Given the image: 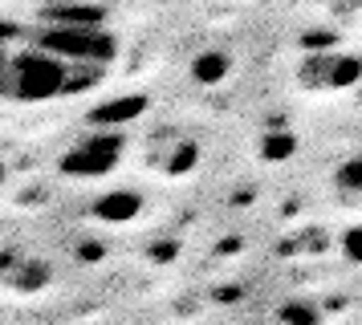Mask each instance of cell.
Wrapping results in <instances>:
<instances>
[{"label":"cell","mask_w":362,"mask_h":325,"mask_svg":"<svg viewBox=\"0 0 362 325\" xmlns=\"http://www.w3.org/2000/svg\"><path fill=\"white\" fill-rule=\"evenodd\" d=\"M69 73L74 65H66L62 57H53L45 49H25V53H13V61L0 78V98L8 102H53V98L69 94Z\"/></svg>","instance_id":"obj_1"},{"label":"cell","mask_w":362,"mask_h":325,"mask_svg":"<svg viewBox=\"0 0 362 325\" xmlns=\"http://www.w3.org/2000/svg\"><path fill=\"white\" fill-rule=\"evenodd\" d=\"M37 49L62 57L66 65H98V69H106L118 57V37L110 29H57V25H45L37 32Z\"/></svg>","instance_id":"obj_2"},{"label":"cell","mask_w":362,"mask_h":325,"mask_svg":"<svg viewBox=\"0 0 362 325\" xmlns=\"http://www.w3.org/2000/svg\"><path fill=\"white\" fill-rule=\"evenodd\" d=\"M118 162H122V134L115 130H98V134H86L62 155V175L69 179H98L110 175Z\"/></svg>","instance_id":"obj_3"},{"label":"cell","mask_w":362,"mask_h":325,"mask_svg":"<svg viewBox=\"0 0 362 325\" xmlns=\"http://www.w3.org/2000/svg\"><path fill=\"white\" fill-rule=\"evenodd\" d=\"M297 81L305 90H354L362 85V57L338 49H313L297 65Z\"/></svg>","instance_id":"obj_4"},{"label":"cell","mask_w":362,"mask_h":325,"mask_svg":"<svg viewBox=\"0 0 362 325\" xmlns=\"http://www.w3.org/2000/svg\"><path fill=\"white\" fill-rule=\"evenodd\" d=\"M41 20L45 25H57V29H106V4H62V8H41Z\"/></svg>","instance_id":"obj_5"},{"label":"cell","mask_w":362,"mask_h":325,"mask_svg":"<svg viewBox=\"0 0 362 325\" xmlns=\"http://www.w3.org/2000/svg\"><path fill=\"white\" fill-rule=\"evenodd\" d=\"M143 110H147V98H143V94H127V98H115V102H102V106H94V110H90V122H94V126L115 130V126L134 122Z\"/></svg>","instance_id":"obj_6"},{"label":"cell","mask_w":362,"mask_h":325,"mask_svg":"<svg viewBox=\"0 0 362 325\" xmlns=\"http://www.w3.org/2000/svg\"><path fill=\"white\" fill-rule=\"evenodd\" d=\"M139 211H143V195L139 191H106L94 199V215L106 220V224H131Z\"/></svg>","instance_id":"obj_7"},{"label":"cell","mask_w":362,"mask_h":325,"mask_svg":"<svg viewBox=\"0 0 362 325\" xmlns=\"http://www.w3.org/2000/svg\"><path fill=\"white\" fill-rule=\"evenodd\" d=\"M228 73H232V57L224 49H204L192 61V78L204 81V85H220V81H228Z\"/></svg>","instance_id":"obj_8"},{"label":"cell","mask_w":362,"mask_h":325,"mask_svg":"<svg viewBox=\"0 0 362 325\" xmlns=\"http://www.w3.org/2000/svg\"><path fill=\"white\" fill-rule=\"evenodd\" d=\"M49 280V268L41 260H25V264H13V289L17 292H33Z\"/></svg>","instance_id":"obj_9"},{"label":"cell","mask_w":362,"mask_h":325,"mask_svg":"<svg viewBox=\"0 0 362 325\" xmlns=\"http://www.w3.org/2000/svg\"><path fill=\"white\" fill-rule=\"evenodd\" d=\"M277 321L281 325H322V313H317V305L293 297V301H285V305L277 309Z\"/></svg>","instance_id":"obj_10"},{"label":"cell","mask_w":362,"mask_h":325,"mask_svg":"<svg viewBox=\"0 0 362 325\" xmlns=\"http://www.w3.org/2000/svg\"><path fill=\"white\" fill-rule=\"evenodd\" d=\"M199 159V146L196 143H187V138H180V143L167 150V159H163V171L167 175H183V171H192Z\"/></svg>","instance_id":"obj_11"},{"label":"cell","mask_w":362,"mask_h":325,"mask_svg":"<svg viewBox=\"0 0 362 325\" xmlns=\"http://www.w3.org/2000/svg\"><path fill=\"white\" fill-rule=\"evenodd\" d=\"M293 150H297V138H293V134H285V130H277V134H264V143H261V155L269 162L289 159Z\"/></svg>","instance_id":"obj_12"},{"label":"cell","mask_w":362,"mask_h":325,"mask_svg":"<svg viewBox=\"0 0 362 325\" xmlns=\"http://www.w3.org/2000/svg\"><path fill=\"white\" fill-rule=\"evenodd\" d=\"M334 183L342 187V191H362V155L354 159H346L338 171H334Z\"/></svg>","instance_id":"obj_13"},{"label":"cell","mask_w":362,"mask_h":325,"mask_svg":"<svg viewBox=\"0 0 362 325\" xmlns=\"http://www.w3.org/2000/svg\"><path fill=\"white\" fill-rule=\"evenodd\" d=\"M338 248H342V256L350 260V264H362V224L346 228L342 240H338Z\"/></svg>","instance_id":"obj_14"},{"label":"cell","mask_w":362,"mask_h":325,"mask_svg":"<svg viewBox=\"0 0 362 325\" xmlns=\"http://www.w3.org/2000/svg\"><path fill=\"white\" fill-rule=\"evenodd\" d=\"M41 8H62V4H82V0H33Z\"/></svg>","instance_id":"obj_15"},{"label":"cell","mask_w":362,"mask_h":325,"mask_svg":"<svg viewBox=\"0 0 362 325\" xmlns=\"http://www.w3.org/2000/svg\"><path fill=\"white\" fill-rule=\"evenodd\" d=\"M334 4H338V8H342V13H354V8H358L362 0H334Z\"/></svg>","instance_id":"obj_16"},{"label":"cell","mask_w":362,"mask_h":325,"mask_svg":"<svg viewBox=\"0 0 362 325\" xmlns=\"http://www.w3.org/2000/svg\"><path fill=\"white\" fill-rule=\"evenodd\" d=\"M4 179H8V171H4V162H0V187H4Z\"/></svg>","instance_id":"obj_17"}]
</instances>
